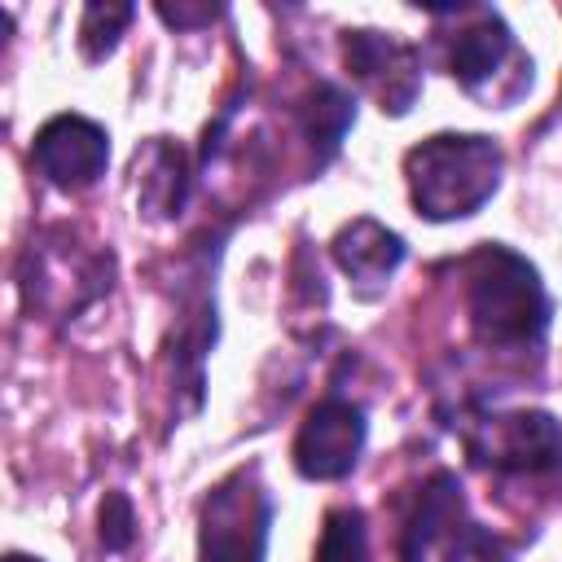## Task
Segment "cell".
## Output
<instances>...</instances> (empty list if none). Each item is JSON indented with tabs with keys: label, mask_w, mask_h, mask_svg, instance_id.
Segmentation results:
<instances>
[{
	"label": "cell",
	"mask_w": 562,
	"mask_h": 562,
	"mask_svg": "<svg viewBox=\"0 0 562 562\" xmlns=\"http://www.w3.org/2000/svg\"><path fill=\"white\" fill-rule=\"evenodd\" d=\"M211 281V268L198 263V285L184 290L180 299V338H176V382L189 391V408L202 404V360L215 342V285Z\"/></svg>",
	"instance_id": "11"
},
{
	"label": "cell",
	"mask_w": 562,
	"mask_h": 562,
	"mask_svg": "<svg viewBox=\"0 0 562 562\" xmlns=\"http://www.w3.org/2000/svg\"><path fill=\"white\" fill-rule=\"evenodd\" d=\"M364 408L342 400V395H325L299 426L294 435V470L303 479L329 483L356 470L360 448H364Z\"/></svg>",
	"instance_id": "8"
},
{
	"label": "cell",
	"mask_w": 562,
	"mask_h": 562,
	"mask_svg": "<svg viewBox=\"0 0 562 562\" xmlns=\"http://www.w3.org/2000/svg\"><path fill=\"white\" fill-rule=\"evenodd\" d=\"M132 18H136L132 4H88L79 18V53L88 61H105L119 48V35Z\"/></svg>",
	"instance_id": "16"
},
{
	"label": "cell",
	"mask_w": 562,
	"mask_h": 562,
	"mask_svg": "<svg viewBox=\"0 0 562 562\" xmlns=\"http://www.w3.org/2000/svg\"><path fill=\"white\" fill-rule=\"evenodd\" d=\"M505 66L527 70L531 61L518 53V44H514L509 26L501 22V13L474 9V22L461 26V31L452 35V44H448V70H452V79H457L465 92H474V97L509 101L505 88H501L505 75H509Z\"/></svg>",
	"instance_id": "10"
},
{
	"label": "cell",
	"mask_w": 562,
	"mask_h": 562,
	"mask_svg": "<svg viewBox=\"0 0 562 562\" xmlns=\"http://www.w3.org/2000/svg\"><path fill=\"white\" fill-rule=\"evenodd\" d=\"M220 9H189V4H158V18L162 22H171V26H202V22H211Z\"/></svg>",
	"instance_id": "18"
},
{
	"label": "cell",
	"mask_w": 562,
	"mask_h": 562,
	"mask_svg": "<svg viewBox=\"0 0 562 562\" xmlns=\"http://www.w3.org/2000/svg\"><path fill=\"white\" fill-rule=\"evenodd\" d=\"M334 263L364 290H378L391 281V272L404 263V237L391 233L378 220H351L334 237Z\"/></svg>",
	"instance_id": "12"
},
{
	"label": "cell",
	"mask_w": 562,
	"mask_h": 562,
	"mask_svg": "<svg viewBox=\"0 0 562 562\" xmlns=\"http://www.w3.org/2000/svg\"><path fill=\"white\" fill-rule=\"evenodd\" d=\"M342 61L351 79L378 101L382 114H408L422 92V57L413 44L382 35V31H347Z\"/></svg>",
	"instance_id": "7"
},
{
	"label": "cell",
	"mask_w": 562,
	"mask_h": 562,
	"mask_svg": "<svg viewBox=\"0 0 562 562\" xmlns=\"http://www.w3.org/2000/svg\"><path fill=\"white\" fill-rule=\"evenodd\" d=\"M501 149L492 136L479 132H443L408 149L404 176L417 215L443 224L474 215L501 184Z\"/></svg>",
	"instance_id": "2"
},
{
	"label": "cell",
	"mask_w": 562,
	"mask_h": 562,
	"mask_svg": "<svg viewBox=\"0 0 562 562\" xmlns=\"http://www.w3.org/2000/svg\"><path fill=\"white\" fill-rule=\"evenodd\" d=\"M97 522H101V544L110 553H119V549H127L136 540V509H132V501L123 492H105Z\"/></svg>",
	"instance_id": "17"
},
{
	"label": "cell",
	"mask_w": 562,
	"mask_h": 562,
	"mask_svg": "<svg viewBox=\"0 0 562 562\" xmlns=\"http://www.w3.org/2000/svg\"><path fill=\"white\" fill-rule=\"evenodd\" d=\"M356 123V101L338 88V83H316L303 105H299V127L307 136V145L316 149V158H334L338 140L347 136V127Z\"/></svg>",
	"instance_id": "14"
},
{
	"label": "cell",
	"mask_w": 562,
	"mask_h": 562,
	"mask_svg": "<svg viewBox=\"0 0 562 562\" xmlns=\"http://www.w3.org/2000/svg\"><path fill=\"white\" fill-rule=\"evenodd\" d=\"M465 312L470 329L487 351L540 347L549 329V294L540 272L509 246H479L465 263Z\"/></svg>",
	"instance_id": "1"
},
{
	"label": "cell",
	"mask_w": 562,
	"mask_h": 562,
	"mask_svg": "<svg viewBox=\"0 0 562 562\" xmlns=\"http://www.w3.org/2000/svg\"><path fill=\"white\" fill-rule=\"evenodd\" d=\"M465 448L501 474H553L562 470V422L540 408L479 417L465 430Z\"/></svg>",
	"instance_id": "5"
},
{
	"label": "cell",
	"mask_w": 562,
	"mask_h": 562,
	"mask_svg": "<svg viewBox=\"0 0 562 562\" xmlns=\"http://www.w3.org/2000/svg\"><path fill=\"white\" fill-rule=\"evenodd\" d=\"M110 255H79L70 263V246H48V237L31 241L22 263V290L31 312H57L75 316L83 303H92L101 290H110Z\"/></svg>",
	"instance_id": "6"
},
{
	"label": "cell",
	"mask_w": 562,
	"mask_h": 562,
	"mask_svg": "<svg viewBox=\"0 0 562 562\" xmlns=\"http://www.w3.org/2000/svg\"><path fill=\"white\" fill-rule=\"evenodd\" d=\"M4 562H40V558H26V553H9Z\"/></svg>",
	"instance_id": "19"
},
{
	"label": "cell",
	"mask_w": 562,
	"mask_h": 562,
	"mask_svg": "<svg viewBox=\"0 0 562 562\" xmlns=\"http://www.w3.org/2000/svg\"><path fill=\"white\" fill-rule=\"evenodd\" d=\"M272 527V496L259 470H233L211 487L198 514V562H263Z\"/></svg>",
	"instance_id": "4"
},
{
	"label": "cell",
	"mask_w": 562,
	"mask_h": 562,
	"mask_svg": "<svg viewBox=\"0 0 562 562\" xmlns=\"http://www.w3.org/2000/svg\"><path fill=\"white\" fill-rule=\"evenodd\" d=\"M31 158L40 167V176L53 189L79 193L88 184H97L105 176L110 162V136L101 123L83 119V114H57L35 132Z\"/></svg>",
	"instance_id": "9"
},
{
	"label": "cell",
	"mask_w": 562,
	"mask_h": 562,
	"mask_svg": "<svg viewBox=\"0 0 562 562\" xmlns=\"http://www.w3.org/2000/svg\"><path fill=\"white\" fill-rule=\"evenodd\" d=\"M404 562H509V549L501 536L479 527L465 514L461 483L448 470H435L422 483L417 509L404 522Z\"/></svg>",
	"instance_id": "3"
},
{
	"label": "cell",
	"mask_w": 562,
	"mask_h": 562,
	"mask_svg": "<svg viewBox=\"0 0 562 562\" xmlns=\"http://www.w3.org/2000/svg\"><path fill=\"white\" fill-rule=\"evenodd\" d=\"M136 198L158 220L180 215V206L189 198V162H184L180 145L154 136L145 149H136Z\"/></svg>",
	"instance_id": "13"
},
{
	"label": "cell",
	"mask_w": 562,
	"mask_h": 562,
	"mask_svg": "<svg viewBox=\"0 0 562 562\" xmlns=\"http://www.w3.org/2000/svg\"><path fill=\"white\" fill-rule=\"evenodd\" d=\"M316 562H369V527L356 505H338L325 514Z\"/></svg>",
	"instance_id": "15"
}]
</instances>
